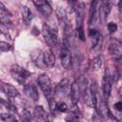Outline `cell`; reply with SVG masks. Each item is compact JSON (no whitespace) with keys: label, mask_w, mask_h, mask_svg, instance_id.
<instances>
[{"label":"cell","mask_w":122,"mask_h":122,"mask_svg":"<svg viewBox=\"0 0 122 122\" xmlns=\"http://www.w3.org/2000/svg\"><path fill=\"white\" fill-rule=\"evenodd\" d=\"M34 5L37 7L39 11L44 15V16H49L51 13V8L50 4L48 3L47 0H32Z\"/></svg>","instance_id":"cell-9"},{"label":"cell","mask_w":122,"mask_h":122,"mask_svg":"<svg viewBox=\"0 0 122 122\" xmlns=\"http://www.w3.org/2000/svg\"><path fill=\"white\" fill-rule=\"evenodd\" d=\"M121 43H122V41H121Z\"/></svg>","instance_id":"cell-34"},{"label":"cell","mask_w":122,"mask_h":122,"mask_svg":"<svg viewBox=\"0 0 122 122\" xmlns=\"http://www.w3.org/2000/svg\"><path fill=\"white\" fill-rule=\"evenodd\" d=\"M71 98L73 105H76L80 98V87L77 81H74L71 86Z\"/></svg>","instance_id":"cell-11"},{"label":"cell","mask_w":122,"mask_h":122,"mask_svg":"<svg viewBox=\"0 0 122 122\" xmlns=\"http://www.w3.org/2000/svg\"><path fill=\"white\" fill-rule=\"evenodd\" d=\"M107 27H108V30H109V31H110L111 33L116 31V30H117V25H116L115 23H113V22H110V23L107 25Z\"/></svg>","instance_id":"cell-28"},{"label":"cell","mask_w":122,"mask_h":122,"mask_svg":"<svg viewBox=\"0 0 122 122\" xmlns=\"http://www.w3.org/2000/svg\"><path fill=\"white\" fill-rule=\"evenodd\" d=\"M101 4L102 3L100 0H92V2L91 4L89 23L92 26H94L99 19V9L101 7Z\"/></svg>","instance_id":"cell-5"},{"label":"cell","mask_w":122,"mask_h":122,"mask_svg":"<svg viewBox=\"0 0 122 122\" xmlns=\"http://www.w3.org/2000/svg\"><path fill=\"white\" fill-rule=\"evenodd\" d=\"M117 60H118V61H119V62H120V63L122 64V55H121V56H120V57H119V58H118Z\"/></svg>","instance_id":"cell-33"},{"label":"cell","mask_w":122,"mask_h":122,"mask_svg":"<svg viewBox=\"0 0 122 122\" xmlns=\"http://www.w3.org/2000/svg\"><path fill=\"white\" fill-rule=\"evenodd\" d=\"M42 30H43L44 38H45L46 42L48 43V45L51 47H54L57 44V32H56V30L47 24L43 25Z\"/></svg>","instance_id":"cell-4"},{"label":"cell","mask_w":122,"mask_h":122,"mask_svg":"<svg viewBox=\"0 0 122 122\" xmlns=\"http://www.w3.org/2000/svg\"><path fill=\"white\" fill-rule=\"evenodd\" d=\"M118 9H119V11L122 12V0H119L118 2Z\"/></svg>","instance_id":"cell-32"},{"label":"cell","mask_w":122,"mask_h":122,"mask_svg":"<svg viewBox=\"0 0 122 122\" xmlns=\"http://www.w3.org/2000/svg\"><path fill=\"white\" fill-rule=\"evenodd\" d=\"M34 63L37 67L41 68V69H46L47 68V65H46V62H45V58H44V52H39L35 59H34Z\"/></svg>","instance_id":"cell-21"},{"label":"cell","mask_w":122,"mask_h":122,"mask_svg":"<svg viewBox=\"0 0 122 122\" xmlns=\"http://www.w3.org/2000/svg\"><path fill=\"white\" fill-rule=\"evenodd\" d=\"M90 89H91V91L96 95V92H97V83H96V81H94V80L92 81L91 86H90Z\"/></svg>","instance_id":"cell-30"},{"label":"cell","mask_w":122,"mask_h":122,"mask_svg":"<svg viewBox=\"0 0 122 122\" xmlns=\"http://www.w3.org/2000/svg\"><path fill=\"white\" fill-rule=\"evenodd\" d=\"M0 118L2 121L4 122H16L17 119L15 118V116H13L12 114H6V113H1Z\"/></svg>","instance_id":"cell-23"},{"label":"cell","mask_w":122,"mask_h":122,"mask_svg":"<svg viewBox=\"0 0 122 122\" xmlns=\"http://www.w3.org/2000/svg\"><path fill=\"white\" fill-rule=\"evenodd\" d=\"M114 108L117 110V111H119V112H121L122 111V101H119V102H116L115 104H114Z\"/></svg>","instance_id":"cell-31"},{"label":"cell","mask_w":122,"mask_h":122,"mask_svg":"<svg viewBox=\"0 0 122 122\" xmlns=\"http://www.w3.org/2000/svg\"><path fill=\"white\" fill-rule=\"evenodd\" d=\"M59 57H60V61L63 68L66 70H71L72 67V62H71V52L68 46L62 44L59 51Z\"/></svg>","instance_id":"cell-3"},{"label":"cell","mask_w":122,"mask_h":122,"mask_svg":"<svg viewBox=\"0 0 122 122\" xmlns=\"http://www.w3.org/2000/svg\"><path fill=\"white\" fill-rule=\"evenodd\" d=\"M11 75L14 80H16L19 84H25L27 78L30 75V71H28L26 69L18 66V65H13L10 69Z\"/></svg>","instance_id":"cell-2"},{"label":"cell","mask_w":122,"mask_h":122,"mask_svg":"<svg viewBox=\"0 0 122 122\" xmlns=\"http://www.w3.org/2000/svg\"><path fill=\"white\" fill-rule=\"evenodd\" d=\"M2 90H3V92H4L7 95H9V96H10V97H15V96L18 95L17 90H16L13 86H11V85H10V84L3 83V84H2Z\"/></svg>","instance_id":"cell-17"},{"label":"cell","mask_w":122,"mask_h":122,"mask_svg":"<svg viewBox=\"0 0 122 122\" xmlns=\"http://www.w3.org/2000/svg\"><path fill=\"white\" fill-rule=\"evenodd\" d=\"M0 20H1V23L6 25L7 27H8V24L11 23V15L5 9L2 3H0Z\"/></svg>","instance_id":"cell-14"},{"label":"cell","mask_w":122,"mask_h":122,"mask_svg":"<svg viewBox=\"0 0 122 122\" xmlns=\"http://www.w3.org/2000/svg\"><path fill=\"white\" fill-rule=\"evenodd\" d=\"M56 16L57 19L59 21V24L62 26L63 30L69 25L68 21H67V15H66V11L62 7H58L56 9Z\"/></svg>","instance_id":"cell-15"},{"label":"cell","mask_w":122,"mask_h":122,"mask_svg":"<svg viewBox=\"0 0 122 122\" xmlns=\"http://www.w3.org/2000/svg\"><path fill=\"white\" fill-rule=\"evenodd\" d=\"M83 95H84V101L89 107H91V108H95L96 107V105H97L96 95L91 91L90 88L84 89Z\"/></svg>","instance_id":"cell-8"},{"label":"cell","mask_w":122,"mask_h":122,"mask_svg":"<svg viewBox=\"0 0 122 122\" xmlns=\"http://www.w3.org/2000/svg\"><path fill=\"white\" fill-rule=\"evenodd\" d=\"M24 92L29 98L32 99L33 101H36L39 98V93H38L37 89H36V87L34 85H31V84L26 85L24 87Z\"/></svg>","instance_id":"cell-13"},{"label":"cell","mask_w":122,"mask_h":122,"mask_svg":"<svg viewBox=\"0 0 122 122\" xmlns=\"http://www.w3.org/2000/svg\"><path fill=\"white\" fill-rule=\"evenodd\" d=\"M102 90H103V94L105 99L109 98L110 94H111V91H112V77H111V73L108 68H106L104 75H103V79H102Z\"/></svg>","instance_id":"cell-6"},{"label":"cell","mask_w":122,"mask_h":122,"mask_svg":"<svg viewBox=\"0 0 122 122\" xmlns=\"http://www.w3.org/2000/svg\"><path fill=\"white\" fill-rule=\"evenodd\" d=\"M109 51L112 56L118 59L122 55V43L115 39H112L109 44Z\"/></svg>","instance_id":"cell-7"},{"label":"cell","mask_w":122,"mask_h":122,"mask_svg":"<svg viewBox=\"0 0 122 122\" xmlns=\"http://www.w3.org/2000/svg\"><path fill=\"white\" fill-rule=\"evenodd\" d=\"M21 12H22L23 21L25 22L26 25H29L30 22L31 21V12L30 10V9L28 7H23L21 10Z\"/></svg>","instance_id":"cell-20"},{"label":"cell","mask_w":122,"mask_h":122,"mask_svg":"<svg viewBox=\"0 0 122 122\" xmlns=\"http://www.w3.org/2000/svg\"><path fill=\"white\" fill-rule=\"evenodd\" d=\"M77 35L81 41H85V34H84V30H83L82 26L77 27Z\"/></svg>","instance_id":"cell-27"},{"label":"cell","mask_w":122,"mask_h":122,"mask_svg":"<svg viewBox=\"0 0 122 122\" xmlns=\"http://www.w3.org/2000/svg\"><path fill=\"white\" fill-rule=\"evenodd\" d=\"M69 84L70 80L67 78H64L59 82V84L56 86V93L59 96H65L69 93Z\"/></svg>","instance_id":"cell-12"},{"label":"cell","mask_w":122,"mask_h":122,"mask_svg":"<svg viewBox=\"0 0 122 122\" xmlns=\"http://www.w3.org/2000/svg\"><path fill=\"white\" fill-rule=\"evenodd\" d=\"M37 83H38L39 87L41 88V90L43 91L45 96L48 98V100L51 99L53 96V92H52V89L51 86V80H50L49 76L45 73L40 74L37 78Z\"/></svg>","instance_id":"cell-1"},{"label":"cell","mask_w":122,"mask_h":122,"mask_svg":"<svg viewBox=\"0 0 122 122\" xmlns=\"http://www.w3.org/2000/svg\"><path fill=\"white\" fill-rule=\"evenodd\" d=\"M102 62H103V58L101 55H97L93 60H92V69L93 71H98L101 66H102Z\"/></svg>","instance_id":"cell-22"},{"label":"cell","mask_w":122,"mask_h":122,"mask_svg":"<svg viewBox=\"0 0 122 122\" xmlns=\"http://www.w3.org/2000/svg\"><path fill=\"white\" fill-rule=\"evenodd\" d=\"M0 50L1 51H8L10 50V45L6 42H1L0 43Z\"/></svg>","instance_id":"cell-29"},{"label":"cell","mask_w":122,"mask_h":122,"mask_svg":"<svg viewBox=\"0 0 122 122\" xmlns=\"http://www.w3.org/2000/svg\"><path fill=\"white\" fill-rule=\"evenodd\" d=\"M49 102H50V110H51V112L52 114H56V112L58 111L57 103L53 100V98L50 99V100H49ZM58 112H59V111H58Z\"/></svg>","instance_id":"cell-25"},{"label":"cell","mask_w":122,"mask_h":122,"mask_svg":"<svg viewBox=\"0 0 122 122\" xmlns=\"http://www.w3.org/2000/svg\"><path fill=\"white\" fill-rule=\"evenodd\" d=\"M96 107H97V110H98V113L102 117H104V118H110L111 117V118L116 120L114 117L112 116V113L110 112V109H109L107 103L105 102V100H100L99 103L96 105Z\"/></svg>","instance_id":"cell-10"},{"label":"cell","mask_w":122,"mask_h":122,"mask_svg":"<svg viewBox=\"0 0 122 122\" xmlns=\"http://www.w3.org/2000/svg\"><path fill=\"white\" fill-rule=\"evenodd\" d=\"M57 108H58V111L61 112H66L68 111V106L66 103L64 102H59L57 103Z\"/></svg>","instance_id":"cell-26"},{"label":"cell","mask_w":122,"mask_h":122,"mask_svg":"<svg viewBox=\"0 0 122 122\" xmlns=\"http://www.w3.org/2000/svg\"><path fill=\"white\" fill-rule=\"evenodd\" d=\"M101 8H102V13L104 16V20H106L108 18V15L111 11L112 9V2L111 0H103L102 4H101Z\"/></svg>","instance_id":"cell-19"},{"label":"cell","mask_w":122,"mask_h":122,"mask_svg":"<svg viewBox=\"0 0 122 122\" xmlns=\"http://www.w3.org/2000/svg\"><path fill=\"white\" fill-rule=\"evenodd\" d=\"M33 114L36 120H40V121L48 120V114L42 106H36L33 110Z\"/></svg>","instance_id":"cell-16"},{"label":"cell","mask_w":122,"mask_h":122,"mask_svg":"<svg viewBox=\"0 0 122 122\" xmlns=\"http://www.w3.org/2000/svg\"><path fill=\"white\" fill-rule=\"evenodd\" d=\"M20 116H21V119H22L23 121H30V120H31V114H30V112L28 110H25V109H24V110L22 111Z\"/></svg>","instance_id":"cell-24"},{"label":"cell","mask_w":122,"mask_h":122,"mask_svg":"<svg viewBox=\"0 0 122 122\" xmlns=\"http://www.w3.org/2000/svg\"><path fill=\"white\" fill-rule=\"evenodd\" d=\"M43 52H44V58H45V62H46L47 68L53 67L54 63H55L54 54L51 51H43Z\"/></svg>","instance_id":"cell-18"}]
</instances>
